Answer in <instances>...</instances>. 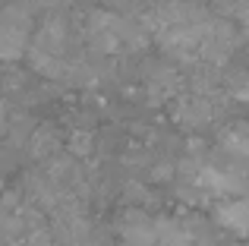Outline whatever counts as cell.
I'll use <instances>...</instances> for the list:
<instances>
[{"mask_svg":"<svg viewBox=\"0 0 249 246\" xmlns=\"http://www.w3.org/2000/svg\"><path fill=\"white\" fill-rule=\"evenodd\" d=\"M29 60L44 79H70L73 63L67 60V22L60 16H48L44 25L32 35Z\"/></svg>","mask_w":249,"mask_h":246,"instance_id":"1","label":"cell"},{"mask_svg":"<svg viewBox=\"0 0 249 246\" xmlns=\"http://www.w3.org/2000/svg\"><path fill=\"white\" fill-rule=\"evenodd\" d=\"M85 38L98 54H123V51H136L145 44V32L139 25L107 10H98L89 16Z\"/></svg>","mask_w":249,"mask_h":246,"instance_id":"2","label":"cell"},{"mask_svg":"<svg viewBox=\"0 0 249 246\" xmlns=\"http://www.w3.org/2000/svg\"><path fill=\"white\" fill-rule=\"evenodd\" d=\"M32 44V19L29 10L10 3L0 10V60H19Z\"/></svg>","mask_w":249,"mask_h":246,"instance_id":"3","label":"cell"},{"mask_svg":"<svg viewBox=\"0 0 249 246\" xmlns=\"http://www.w3.org/2000/svg\"><path fill=\"white\" fill-rule=\"evenodd\" d=\"M214 117V105L208 95L193 92V95H183V98L174 101V120L180 123L183 129H202L208 126Z\"/></svg>","mask_w":249,"mask_h":246,"instance_id":"4","label":"cell"},{"mask_svg":"<svg viewBox=\"0 0 249 246\" xmlns=\"http://www.w3.org/2000/svg\"><path fill=\"white\" fill-rule=\"evenodd\" d=\"M221 148L231 158H243L249 161V120H237L231 126H224L221 133Z\"/></svg>","mask_w":249,"mask_h":246,"instance_id":"5","label":"cell"},{"mask_svg":"<svg viewBox=\"0 0 249 246\" xmlns=\"http://www.w3.org/2000/svg\"><path fill=\"white\" fill-rule=\"evenodd\" d=\"M221 224H227L237 234H249V202H227L218 209Z\"/></svg>","mask_w":249,"mask_h":246,"instance_id":"6","label":"cell"},{"mask_svg":"<svg viewBox=\"0 0 249 246\" xmlns=\"http://www.w3.org/2000/svg\"><path fill=\"white\" fill-rule=\"evenodd\" d=\"M57 152V136L51 126H41L35 136H32V155L35 158H51Z\"/></svg>","mask_w":249,"mask_h":246,"instance_id":"7","label":"cell"},{"mask_svg":"<svg viewBox=\"0 0 249 246\" xmlns=\"http://www.w3.org/2000/svg\"><path fill=\"white\" fill-rule=\"evenodd\" d=\"M224 13H231L233 19L249 22V0H224Z\"/></svg>","mask_w":249,"mask_h":246,"instance_id":"8","label":"cell"},{"mask_svg":"<svg viewBox=\"0 0 249 246\" xmlns=\"http://www.w3.org/2000/svg\"><path fill=\"white\" fill-rule=\"evenodd\" d=\"M91 148V133H76L73 136V152L76 155H85Z\"/></svg>","mask_w":249,"mask_h":246,"instance_id":"9","label":"cell"},{"mask_svg":"<svg viewBox=\"0 0 249 246\" xmlns=\"http://www.w3.org/2000/svg\"><path fill=\"white\" fill-rule=\"evenodd\" d=\"M3 129H6V107L0 105V133H3Z\"/></svg>","mask_w":249,"mask_h":246,"instance_id":"10","label":"cell"}]
</instances>
